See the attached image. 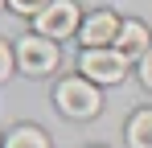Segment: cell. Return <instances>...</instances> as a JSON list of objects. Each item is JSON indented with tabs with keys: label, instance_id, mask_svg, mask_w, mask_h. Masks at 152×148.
Listing matches in <instances>:
<instances>
[{
	"label": "cell",
	"instance_id": "6",
	"mask_svg": "<svg viewBox=\"0 0 152 148\" xmlns=\"http://www.w3.org/2000/svg\"><path fill=\"white\" fill-rule=\"evenodd\" d=\"M111 49H119L127 62H132V58H144V53L152 49V37H148V29H144L140 21H124V29H119V37H115Z\"/></svg>",
	"mask_w": 152,
	"mask_h": 148
},
{
	"label": "cell",
	"instance_id": "9",
	"mask_svg": "<svg viewBox=\"0 0 152 148\" xmlns=\"http://www.w3.org/2000/svg\"><path fill=\"white\" fill-rule=\"evenodd\" d=\"M8 8L21 12V17H33V21H37V17L50 8V0H8Z\"/></svg>",
	"mask_w": 152,
	"mask_h": 148
},
{
	"label": "cell",
	"instance_id": "4",
	"mask_svg": "<svg viewBox=\"0 0 152 148\" xmlns=\"http://www.w3.org/2000/svg\"><path fill=\"white\" fill-rule=\"evenodd\" d=\"M62 58L58 41H45V37H21L17 41V66L25 74H50Z\"/></svg>",
	"mask_w": 152,
	"mask_h": 148
},
{
	"label": "cell",
	"instance_id": "8",
	"mask_svg": "<svg viewBox=\"0 0 152 148\" xmlns=\"http://www.w3.org/2000/svg\"><path fill=\"white\" fill-rule=\"evenodd\" d=\"M4 148H50V136L41 127H33V123H21V127H12L4 136Z\"/></svg>",
	"mask_w": 152,
	"mask_h": 148
},
{
	"label": "cell",
	"instance_id": "1",
	"mask_svg": "<svg viewBox=\"0 0 152 148\" xmlns=\"http://www.w3.org/2000/svg\"><path fill=\"white\" fill-rule=\"evenodd\" d=\"M53 103H58V111L70 115V119H91V115H99V107H103L99 86H95L91 78H62L58 91H53Z\"/></svg>",
	"mask_w": 152,
	"mask_h": 148
},
{
	"label": "cell",
	"instance_id": "3",
	"mask_svg": "<svg viewBox=\"0 0 152 148\" xmlns=\"http://www.w3.org/2000/svg\"><path fill=\"white\" fill-rule=\"evenodd\" d=\"M78 70H82V78H91V82H119L127 74V58L119 49H82Z\"/></svg>",
	"mask_w": 152,
	"mask_h": 148
},
{
	"label": "cell",
	"instance_id": "13",
	"mask_svg": "<svg viewBox=\"0 0 152 148\" xmlns=\"http://www.w3.org/2000/svg\"><path fill=\"white\" fill-rule=\"evenodd\" d=\"M0 148H4V144H0Z\"/></svg>",
	"mask_w": 152,
	"mask_h": 148
},
{
	"label": "cell",
	"instance_id": "7",
	"mask_svg": "<svg viewBox=\"0 0 152 148\" xmlns=\"http://www.w3.org/2000/svg\"><path fill=\"white\" fill-rule=\"evenodd\" d=\"M127 148H152V107L127 119Z\"/></svg>",
	"mask_w": 152,
	"mask_h": 148
},
{
	"label": "cell",
	"instance_id": "10",
	"mask_svg": "<svg viewBox=\"0 0 152 148\" xmlns=\"http://www.w3.org/2000/svg\"><path fill=\"white\" fill-rule=\"evenodd\" d=\"M12 66H17V49H8L4 41H0V82L12 74Z\"/></svg>",
	"mask_w": 152,
	"mask_h": 148
},
{
	"label": "cell",
	"instance_id": "11",
	"mask_svg": "<svg viewBox=\"0 0 152 148\" xmlns=\"http://www.w3.org/2000/svg\"><path fill=\"white\" fill-rule=\"evenodd\" d=\"M140 82H144V86L152 91V49L144 53V58H140Z\"/></svg>",
	"mask_w": 152,
	"mask_h": 148
},
{
	"label": "cell",
	"instance_id": "2",
	"mask_svg": "<svg viewBox=\"0 0 152 148\" xmlns=\"http://www.w3.org/2000/svg\"><path fill=\"white\" fill-rule=\"evenodd\" d=\"M37 37H45V41H62V37H70L82 29V17H78V4L74 0H50V8L37 17Z\"/></svg>",
	"mask_w": 152,
	"mask_h": 148
},
{
	"label": "cell",
	"instance_id": "12",
	"mask_svg": "<svg viewBox=\"0 0 152 148\" xmlns=\"http://www.w3.org/2000/svg\"><path fill=\"white\" fill-rule=\"evenodd\" d=\"M4 4H8V0H0V8H4Z\"/></svg>",
	"mask_w": 152,
	"mask_h": 148
},
{
	"label": "cell",
	"instance_id": "5",
	"mask_svg": "<svg viewBox=\"0 0 152 148\" xmlns=\"http://www.w3.org/2000/svg\"><path fill=\"white\" fill-rule=\"evenodd\" d=\"M119 29H124V21L115 17V12H91L86 21H82V29H78V41H82V49H111L115 45V37H119Z\"/></svg>",
	"mask_w": 152,
	"mask_h": 148
}]
</instances>
